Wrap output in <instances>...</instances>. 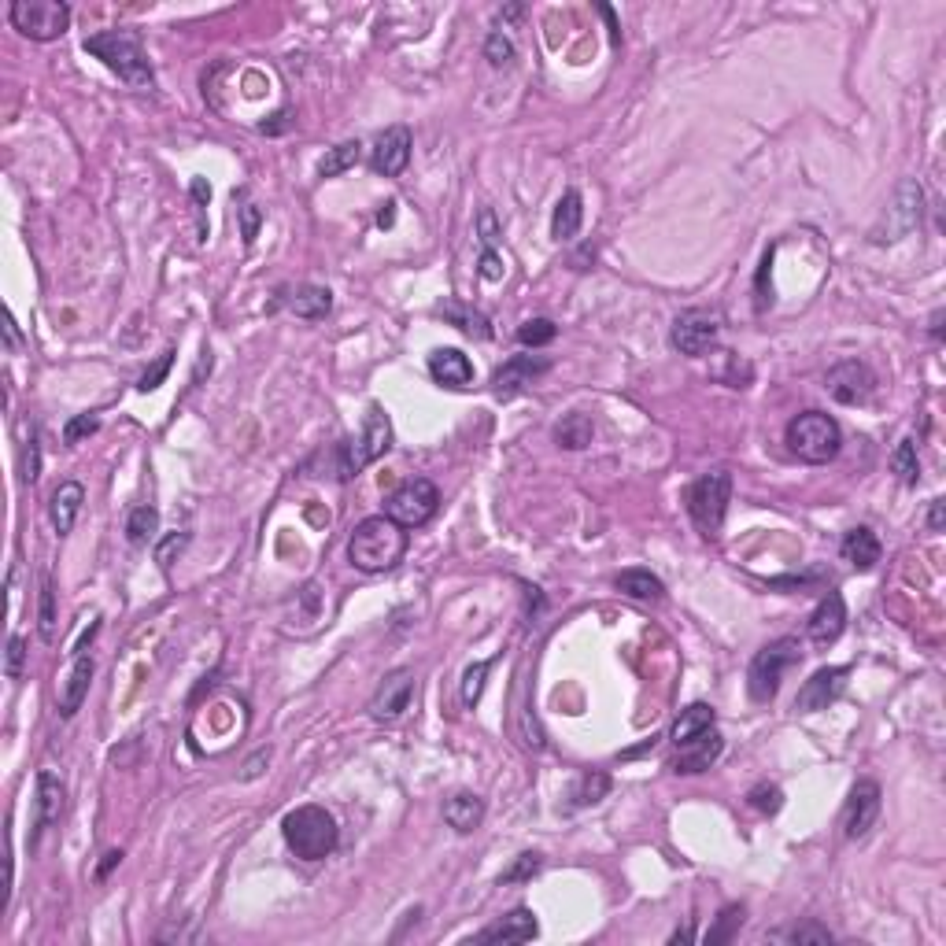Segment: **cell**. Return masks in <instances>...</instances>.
<instances>
[{
    "instance_id": "cell-59",
    "label": "cell",
    "mask_w": 946,
    "mask_h": 946,
    "mask_svg": "<svg viewBox=\"0 0 946 946\" xmlns=\"http://www.w3.org/2000/svg\"><path fill=\"white\" fill-rule=\"evenodd\" d=\"M680 939H692V924H684V928L673 932V943H680Z\"/></svg>"
},
{
    "instance_id": "cell-33",
    "label": "cell",
    "mask_w": 946,
    "mask_h": 946,
    "mask_svg": "<svg viewBox=\"0 0 946 946\" xmlns=\"http://www.w3.org/2000/svg\"><path fill=\"white\" fill-rule=\"evenodd\" d=\"M37 636L45 643H56V588L49 573H41V592H37Z\"/></svg>"
},
{
    "instance_id": "cell-13",
    "label": "cell",
    "mask_w": 946,
    "mask_h": 946,
    "mask_svg": "<svg viewBox=\"0 0 946 946\" xmlns=\"http://www.w3.org/2000/svg\"><path fill=\"white\" fill-rule=\"evenodd\" d=\"M847 677H850L847 666L817 669V673H813V677L799 688V695H795V710H799V714H821V710H828V706L843 695Z\"/></svg>"
},
{
    "instance_id": "cell-23",
    "label": "cell",
    "mask_w": 946,
    "mask_h": 946,
    "mask_svg": "<svg viewBox=\"0 0 946 946\" xmlns=\"http://www.w3.org/2000/svg\"><path fill=\"white\" fill-rule=\"evenodd\" d=\"M429 374L444 389H466L473 381V363L459 348H437V352L429 355Z\"/></svg>"
},
{
    "instance_id": "cell-12",
    "label": "cell",
    "mask_w": 946,
    "mask_h": 946,
    "mask_svg": "<svg viewBox=\"0 0 946 946\" xmlns=\"http://www.w3.org/2000/svg\"><path fill=\"white\" fill-rule=\"evenodd\" d=\"M880 784L876 780H858L854 788H850L847 795V810H843V836L850 839V843H858V839L869 836V828L876 825V817H880Z\"/></svg>"
},
{
    "instance_id": "cell-40",
    "label": "cell",
    "mask_w": 946,
    "mask_h": 946,
    "mask_svg": "<svg viewBox=\"0 0 946 946\" xmlns=\"http://www.w3.org/2000/svg\"><path fill=\"white\" fill-rule=\"evenodd\" d=\"M488 669H492V662H473L466 673H462V706H477L481 703V692H485V680H488Z\"/></svg>"
},
{
    "instance_id": "cell-27",
    "label": "cell",
    "mask_w": 946,
    "mask_h": 946,
    "mask_svg": "<svg viewBox=\"0 0 946 946\" xmlns=\"http://www.w3.org/2000/svg\"><path fill=\"white\" fill-rule=\"evenodd\" d=\"M581 222H584L581 193H577V189H566L562 200L555 204V215H551V237H555V241H573L577 230H581Z\"/></svg>"
},
{
    "instance_id": "cell-43",
    "label": "cell",
    "mask_w": 946,
    "mask_h": 946,
    "mask_svg": "<svg viewBox=\"0 0 946 946\" xmlns=\"http://www.w3.org/2000/svg\"><path fill=\"white\" fill-rule=\"evenodd\" d=\"M485 60L492 63V67H507L510 60H514V41H510L503 30H492L485 41Z\"/></svg>"
},
{
    "instance_id": "cell-10",
    "label": "cell",
    "mask_w": 946,
    "mask_h": 946,
    "mask_svg": "<svg viewBox=\"0 0 946 946\" xmlns=\"http://www.w3.org/2000/svg\"><path fill=\"white\" fill-rule=\"evenodd\" d=\"M717 337H721V315H717V311H706V307H692V311L677 315L673 318V333H669L673 348H677L680 355H692V359L710 352L717 344Z\"/></svg>"
},
{
    "instance_id": "cell-1",
    "label": "cell",
    "mask_w": 946,
    "mask_h": 946,
    "mask_svg": "<svg viewBox=\"0 0 946 946\" xmlns=\"http://www.w3.org/2000/svg\"><path fill=\"white\" fill-rule=\"evenodd\" d=\"M407 551V529L400 522H392L389 514H374L355 525L352 540H348V562L363 573H385Z\"/></svg>"
},
{
    "instance_id": "cell-16",
    "label": "cell",
    "mask_w": 946,
    "mask_h": 946,
    "mask_svg": "<svg viewBox=\"0 0 946 946\" xmlns=\"http://www.w3.org/2000/svg\"><path fill=\"white\" fill-rule=\"evenodd\" d=\"M547 370H551V359H544V355H510L492 377V392H496V400H514L525 385H533Z\"/></svg>"
},
{
    "instance_id": "cell-50",
    "label": "cell",
    "mask_w": 946,
    "mask_h": 946,
    "mask_svg": "<svg viewBox=\"0 0 946 946\" xmlns=\"http://www.w3.org/2000/svg\"><path fill=\"white\" fill-rule=\"evenodd\" d=\"M237 215H241V237H244V244H252L255 237H259V226H263V211L255 204H244V207H237Z\"/></svg>"
},
{
    "instance_id": "cell-53",
    "label": "cell",
    "mask_w": 946,
    "mask_h": 946,
    "mask_svg": "<svg viewBox=\"0 0 946 946\" xmlns=\"http://www.w3.org/2000/svg\"><path fill=\"white\" fill-rule=\"evenodd\" d=\"M270 762V747H263V751H255L248 762H244V773H241V780H255L259 773H263V765Z\"/></svg>"
},
{
    "instance_id": "cell-28",
    "label": "cell",
    "mask_w": 946,
    "mask_h": 946,
    "mask_svg": "<svg viewBox=\"0 0 946 946\" xmlns=\"http://www.w3.org/2000/svg\"><path fill=\"white\" fill-rule=\"evenodd\" d=\"M289 311L296 318H307V322H318L333 311V292L322 289V285H300V289L289 296Z\"/></svg>"
},
{
    "instance_id": "cell-42",
    "label": "cell",
    "mask_w": 946,
    "mask_h": 946,
    "mask_svg": "<svg viewBox=\"0 0 946 946\" xmlns=\"http://www.w3.org/2000/svg\"><path fill=\"white\" fill-rule=\"evenodd\" d=\"M19 473H23L26 485H34L37 473H41V448H37V433L30 429V437L23 440V451H19Z\"/></svg>"
},
{
    "instance_id": "cell-3",
    "label": "cell",
    "mask_w": 946,
    "mask_h": 946,
    "mask_svg": "<svg viewBox=\"0 0 946 946\" xmlns=\"http://www.w3.org/2000/svg\"><path fill=\"white\" fill-rule=\"evenodd\" d=\"M281 836L289 850L304 862H322L340 843V828L326 806H296L281 821Z\"/></svg>"
},
{
    "instance_id": "cell-38",
    "label": "cell",
    "mask_w": 946,
    "mask_h": 946,
    "mask_svg": "<svg viewBox=\"0 0 946 946\" xmlns=\"http://www.w3.org/2000/svg\"><path fill=\"white\" fill-rule=\"evenodd\" d=\"M743 913H747V910H743V906H725V910L717 913L714 928L706 932V943H710V946L728 943V939H732V935H736V932H740V928H743Z\"/></svg>"
},
{
    "instance_id": "cell-41",
    "label": "cell",
    "mask_w": 946,
    "mask_h": 946,
    "mask_svg": "<svg viewBox=\"0 0 946 946\" xmlns=\"http://www.w3.org/2000/svg\"><path fill=\"white\" fill-rule=\"evenodd\" d=\"M747 802H751L758 813L773 817V813H780V806H784V791H780L777 784H758V788H751Z\"/></svg>"
},
{
    "instance_id": "cell-58",
    "label": "cell",
    "mask_w": 946,
    "mask_h": 946,
    "mask_svg": "<svg viewBox=\"0 0 946 946\" xmlns=\"http://www.w3.org/2000/svg\"><path fill=\"white\" fill-rule=\"evenodd\" d=\"M392 207H396V204H385V211L377 215V226H392Z\"/></svg>"
},
{
    "instance_id": "cell-14",
    "label": "cell",
    "mask_w": 946,
    "mask_h": 946,
    "mask_svg": "<svg viewBox=\"0 0 946 946\" xmlns=\"http://www.w3.org/2000/svg\"><path fill=\"white\" fill-rule=\"evenodd\" d=\"M414 699V669H392L389 677L377 684L374 699H370V717L374 721H396L411 710Z\"/></svg>"
},
{
    "instance_id": "cell-46",
    "label": "cell",
    "mask_w": 946,
    "mask_h": 946,
    "mask_svg": "<svg viewBox=\"0 0 946 946\" xmlns=\"http://www.w3.org/2000/svg\"><path fill=\"white\" fill-rule=\"evenodd\" d=\"M185 544H189V533H170V536H163V540H159V547H156V562H159V570L170 573V566H174V558L182 555Z\"/></svg>"
},
{
    "instance_id": "cell-36",
    "label": "cell",
    "mask_w": 946,
    "mask_h": 946,
    "mask_svg": "<svg viewBox=\"0 0 946 946\" xmlns=\"http://www.w3.org/2000/svg\"><path fill=\"white\" fill-rule=\"evenodd\" d=\"M159 529V510L156 507H134L130 510V518H126V540L130 544H148L152 540V533Z\"/></svg>"
},
{
    "instance_id": "cell-57",
    "label": "cell",
    "mask_w": 946,
    "mask_h": 946,
    "mask_svg": "<svg viewBox=\"0 0 946 946\" xmlns=\"http://www.w3.org/2000/svg\"><path fill=\"white\" fill-rule=\"evenodd\" d=\"M932 337L943 340V311H935L932 315Z\"/></svg>"
},
{
    "instance_id": "cell-51",
    "label": "cell",
    "mask_w": 946,
    "mask_h": 946,
    "mask_svg": "<svg viewBox=\"0 0 946 946\" xmlns=\"http://www.w3.org/2000/svg\"><path fill=\"white\" fill-rule=\"evenodd\" d=\"M503 270L507 267H503V259L496 255V248H485L481 259H477V274L485 281H503Z\"/></svg>"
},
{
    "instance_id": "cell-15",
    "label": "cell",
    "mask_w": 946,
    "mask_h": 946,
    "mask_svg": "<svg viewBox=\"0 0 946 946\" xmlns=\"http://www.w3.org/2000/svg\"><path fill=\"white\" fill-rule=\"evenodd\" d=\"M921 185L917 182H902L895 189V200H891V207L884 211V219L891 215L895 222H887L884 230H873V241L876 244H887V241H898V237H906V233L921 222Z\"/></svg>"
},
{
    "instance_id": "cell-44",
    "label": "cell",
    "mask_w": 946,
    "mask_h": 946,
    "mask_svg": "<svg viewBox=\"0 0 946 946\" xmlns=\"http://www.w3.org/2000/svg\"><path fill=\"white\" fill-rule=\"evenodd\" d=\"M540 865H544L540 854H518V862L510 865L499 880H503V884H525V880H533V876L540 873Z\"/></svg>"
},
{
    "instance_id": "cell-20",
    "label": "cell",
    "mask_w": 946,
    "mask_h": 946,
    "mask_svg": "<svg viewBox=\"0 0 946 946\" xmlns=\"http://www.w3.org/2000/svg\"><path fill=\"white\" fill-rule=\"evenodd\" d=\"M843 629H847V603H843L839 592H828L825 599L817 603V610L810 614L806 636H810L817 647H828V643H836L839 636H843Z\"/></svg>"
},
{
    "instance_id": "cell-35",
    "label": "cell",
    "mask_w": 946,
    "mask_h": 946,
    "mask_svg": "<svg viewBox=\"0 0 946 946\" xmlns=\"http://www.w3.org/2000/svg\"><path fill=\"white\" fill-rule=\"evenodd\" d=\"M359 156H363V145H359V141H344V145L329 148L326 156H322L318 174H322V178H337V174H344L348 167H355Z\"/></svg>"
},
{
    "instance_id": "cell-25",
    "label": "cell",
    "mask_w": 946,
    "mask_h": 946,
    "mask_svg": "<svg viewBox=\"0 0 946 946\" xmlns=\"http://www.w3.org/2000/svg\"><path fill=\"white\" fill-rule=\"evenodd\" d=\"M839 551H843V558H847L854 570H873L876 562H880V555H884V547H880V540H876V533L869 525L850 529V533L843 536Z\"/></svg>"
},
{
    "instance_id": "cell-32",
    "label": "cell",
    "mask_w": 946,
    "mask_h": 946,
    "mask_svg": "<svg viewBox=\"0 0 946 946\" xmlns=\"http://www.w3.org/2000/svg\"><path fill=\"white\" fill-rule=\"evenodd\" d=\"M440 315L448 318V322H451L455 329H462L466 337H477V340H488V337H492V329H488V318L481 315L477 307H466V304H455V300H451V304L440 307Z\"/></svg>"
},
{
    "instance_id": "cell-37",
    "label": "cell",
    "mask_w": 946,
    "mask_h": 946,
    "mask_svg": "<svg viewBox=\"0 0 946 946\" xmlns=\"http://www.w3.org/2000/svg\"><path fill=\"white\" fill-rule=\"evenodd\" d=\"M610 791V777L607 773H584L581 780H577V788H573V806H595V802H603Z\"/></svg>"
},
{
    "instance_id": "cell-4",
    "label": "cell",
    "mask_w": 946,
    "mask_h": 946,
    "mask_svg": "<svg viewBox=\"0 0 946 946\" xmlns=\"http://www.w3.org/2000/svg\"><path fill=\"white\" fill-rule=\"evenodd\" d=\"M389 448H392L389 414L381 411L377 403H370L359 440H344V444L333 451V459H337V477H340V481H352L355 473H363L370 462H377Z\"/></svg>"
},
{
    "instance_id": "cell-54",
    "label": "cell",
    "mask_w": 946,
    "mask_h": 946,
    "mask_svg": "<svg viewBox=\"0 0 946 946\" xmlns=\"http://www.w3.org/2000/svg\"><path fill=\"white\" fill-rule=\"evenodd\" d=\"M943 522H946V499H932V507H928V529H932V533H943Z\"/></svg>"
},
{
    "instance_id": "cell-7",
    "label": "cell",
    "mask_w": 946,
    "mask_h": 946,
    "mask_svg": "<svg viewBox=\"0 0 946 946\" xmlns=\"http://www.w3.org/2000/svg\"><path fill=\"white\" fill-rule=\"evenodd\" d=\"M728 499H732V473L714 470L703 473L692 488H688V514L692 522L699 525V533L714 536L721 529L728 514Z\"/></svg>"
},
{
    "instance_id": "cell-34",
    "label": "cell",
    "mask_w": 946,
    "mask_h": 946,
    "mask_svg": "<svg viewBox=\"0 0 946 946\" xmlns=\"http://www.w3.org/2000/svg\"><path fill=\"white\" fill-rule=\"evenodd\" d=\"M891 470L898 473V481H902V485H917V481H921V462H917V440H913V437H902V440H898V448L891 451Z\"/></svg>"
},
{
    "instance_id": "cell-24",
    "label": "cell",
    "mask_w": 946,
    "mask_h": 946,
    "mask_svg": "<svg viewBox=\"0 0 946 946\" xmlns=\"http://www.w3.org/2000/svg\"><path fill=\"white\" fill-rule=\"evenodd\" d=\"M85 503V488L78 485V481H63L56 492H52V503H49V518H52V529L60 536H67L74 529V522H78V510H82Z\"/></svg>"
},
{
    "instance_id": "cell-45",
    "label": "cell",
    "mask_w": 946,
    "mask_h": 946,
    "mask_svg": "<svg viewBox=\"0 0 946 946\" xmlns=\"http://www.w3.org/2000/svg\"><path fill=\"white\" fill-rule=\"evenodd\" d=\"M100 429L97 414H74L71 422L63 425V444H82L85 437H93Z\"/></svg>"
},
{
    "instance_id": "cell-48",
    "label": "cell",
    "mask_w": 946,
    "mask_h": 946,
    "mask_svg": "<svg viewBox=\"0 0 946 946\" xmlns=\"http://www.w3.org/2000/svg\"><path fill=\"white\" fill-rule=\"evenodd\" d=\"M170 366H174V352H163V355L156 359V363H152V366L145 370V377L137 381V392H156L159 385H163V377L170 374Z\"/></svg>"
},
{
    "instance_id": "cell-2",
    "label": "cell",
    "mask_w": 946,
    "mask_h": 946,
    "mask_svg": "<svg viewBox=\"0 0 946 946\" xmlns=\"http://www.w3.org/2000/svg\"><path fill=\"white\" fill-rule=\"evenodd\" d=\"M85 52L97 56L111 74H119L122 82L134 89H152V82H156L141 34H134V30H100V34L85 37Z\"/></svg>"
},
{
    "instance_id": "cell-19",
    "label": "cell",
    "mask_w": 946,
    "mask_h": 946,
    "mask_svg": "<svg viewBox=\"0 0 946 946\" xmlns=\"http://www.w3.org/2000/svg\"><path fill=\"white\" fill-rule=\"evenodd\" d=\"M721 751H725V740H721V732H714V728H706L703 736H695V740L680 743L677 747V758H673V773H680V777H692V773H706L710 765L721 758Z\"/></svg>"
},
{
    "instance_id": "cell-30",
    "label": "cell",
    "mask_w": 946,
    "mask_h": 946,
    "mask_svg": "<svg viewBox=\"0 0 946 946\" xmlns=\"http://www.w3.org/2000/svg\"><path fill=\"white\" fill-rule=\"evenodd\" d=\"M614 584H618V592L632 595V599H643V603H658V599H666V584L658 581L651 570H625L614 577Z\"/></svg>"
},
{
    "instance_id": "cell-21",
    "label": "cell",
    "mask_w": 946,
    "mask_h": 946,
    "mask_svg": "<svg viewBox=\"0 0 946 946\" xmlns=\"http://www.w3.org/2000/svg\"><path fill=\"white\" fill-rule=\"evenodd\" d=\"M89 684H93V655H89V647H78L74 651V666L67 673V684H63L60 692V717H74L82 710Z\"/></svg>"
},
{
    "instance_id": "cell-39",
    "label": "cell",
    "mask_w": 946,
    "mask_h": 946,
    "mask_svg": "<svg viewBox=\"0 0 946 946\" xmlns=\"http://www.w3.org/2000/svg\"><path fill=\"white\" fill-rule=\"evenodd\" d=\"M555 337H558V326L551 318H529V322L518 326V340H522L525 348H544V344H551Z\"/></svg>"
},
{
    "instance_id": "cell-8",
    "label": "cell",
    "mask_w": 946,
    "mask_h": 946,
    "mask_svg": "<svg viewBox=\"0 0 946 946\" xmlns=\"http://www.w3.org/2000/svg\"><path fill=\"white\" fill-rule=\"evenodd\" d=\"M8 23L30 41H56L71 26V8L63 0H15Z\"/></svg>"
},
{
    "instance_id": "cell-9",
    "label": "cell",
    "mask_w": 946,
    "mask_h": 946,
    "mask_svg": "<svg viewBox=\"0 0 946 946\" xmlns=\"http://www.w3.org/2000/svg\"><path fill=\"white\" fill-rule=\"evenodd\" d=\"M440 507V492L433 481L425 477H414V481H403L389 499H385V514L392 522H400L403 529H422L425 522H433V514Z\"/></svg>"
},
{
    "instance_id": "cell-22",
    "label": "cell",
    "mask_w": 946,
    "mask_h": 946,
    "mask_svg": "<svg viewBox=\"0 0 946 946\" xmlns=\"http://www.w3.org/2000/svg\"><path fill=\"white\" fill-rule=\"evenodd\" d=\"M536 935H540V924H536L533 910L518 906V910H510L503 921L488 924L485 932L477 935V943H529Z\"/></svg>"
},
{
    "instance_id": "cell-49",
    "label": "cell",
    "mask_w": 946,
    "mask_h": 946,
    "mask_svg": "<svg viewBox=\"0 0 946 946\" xmlns=\"http://www.w3.org/2000/svg\"><path fill=\"white\" fill-rule=\"evenodd\" d=\"M23 666H26V640L23 636H12L8 640V658H4V673L12 680L23 677Z\"/></svg>"
},
{
    "instance_id": "cell-52",
    "label": "cell",
    "mask_w": 946,
    "mask_h": 946,
    "mask_svg": "<svg viewBox=\"0 0 946 946\" xmlns=\"http://www.w3.org/2000/svg\"><path fill=\"white\" fill-rule=\"evenodd\" d=\"M477 230H481V241H485V248H496L499 222H496V211H492V207H481V211H477Z\"/></svg>"
},
{
    "instance_id": "cell-47",
    "label": "cell",
    "mask_w": 946,
    "mask_h": 946,
    "mask_svg": "<svg viewBox=\"0 0 946 946\" xmlns=\"http://www.w3.org/2000/svg\"><path fill=\"white\" fill-rule=\"evenodd\" d=\"M788 939L799 946H832V932L821 928V924H795L788 932Z\"/></svg>"
},
{
    "instance_id": "cell-11",
    "label": "cell",
    "mask_w": 946,
    "mask_h": 946,
    "mask_svg": "<svg viewBox=\"0 0 946 946\" xmlns=\"http://www.w3.org/2000/svg\"><path fill=\"white\" fill-rule=\"evenodd\" d=\"M825 389L832 400L847 403V407H854V403H869L876 392V374L869 370V363H862V359H843V363H836L825 374Z\"/></svg>"
},
{
    "instance_id": "cell-56",
    "label": "cell",
    "mask_w": 946,
    "mask_h": 946,
    "mask_svg": "<svg viewBox=\"0 0 946 946\" xmlns=\"http://www.w3.org/2000/svg\"><path fill=\"white\" fill-rule=\"evenodd\" d=\"M115 865H122V850H108V854H104V862H100L97 869V880H108V873Z\"/></svg>"
},
{
    "instance_id": "cell-18",
    "label": "cell",
    "mask_w": 946,
    "mask_h": 946,
    "mask_svg": "<svg viewBox=\"0 0 946 946\" xmlns=\"http://www.w3.org/2000/svg\"><path fill=\"white\" fill-rule=\"evenodd\" d=\"M411 148H414L411 130H407V126H389L385 134L377 137L370 167H374L377 174H385V178H396V174H403V167L411 163Z\"/></svg>"
},
{
    "instance_id": "cell-29",
    "label": "cell",
    "mask_w": 946,
    "mask_h": 946,
    "mask_svg": "<svg viewBox=\"0 0 946 946\" xmlns=\"http://www.w3.org/2000/svg\"><path fill=\"white\" fill-rule=\"evenodd\" d=\"M714 721H717V714H714V706H706V703H692L688 710H680V717L673 721V743H688V740H695V736H703L706 728H714Z\"/></svg>"
},
{
    "instance_id": "cell-55",
    "label": "cell",
    "mask_w": 946,
    "mask_h": 946,
    "mask_svg": "<svg viewBox=\"0 0 946 946\" xmlns=\"http://www.w3.org/2000/svg\"><path fill=\"white\" fill-rule=\"evenodd\" d=\"M769 267H773V248L765 252L762 270H758V311H765V281H769Z\"/></svg>"
},
{
    "instance_id": "cell-5",
    "label": "cell",
    "mask_w": 946,
    "mask_h": 946,
    "mask_svg": "<svg viewBox=\"0 0 946 946\" xmlns=\"http://www.w3.org/2000/svg\"><path fill=\"white\" fill-rule=\"evenodd\" d=\"M839 444H843V433H839V422L825 411H806L799 418L788 422V448L791 455H799L802 462L810 466H821V462H832L839 455Z\"/></svg>"
},
{
    "instance_id": "cell-17",
    "label": "cell",
    "mask_w": 946,
    "mask_h": 946,
    "mask_svg": "<svg viewBox=\"0 0 946 946\" xmlns=\"http://www.w3.org/2000/svg\"><path fill=\"white\" fill-rule=\"evenodd\" d=\"M63 802H67V788L56 773H37V791H34V832H30V847H37V839L45 828H52L60 821Z\"/></svg>"
},
{
    "instance_id": "cell-6",
    "label": "cell",
    "mask_w": 946,
    "mask_h": 946,
    "mask_svg": "<svg viewBox=\"0 0 946 946\" xmlns=\"http://www.w3.org/2000/svg\"><path fill=\"white\" fill-rule=\"evenodd\" d=\"M799 662V640H773L765 643L762 651L751 658V669H747V692H751L754 703H773L780 692V680L791 666Z\"/></svg>"
},
{
    "instance_id": "cell-31",
    "label": "cell",
    "mask_w": 946,
    "mask_h": 946,
    "mask_svg": "<svg viewBox=\"0 0 946 946\" xmlns=\"http://www.w3.org/2000/svg\"><path fill=\"white\" fill-rule=\"evenodd\" d=\"M595 437V425L588 414H566L562 422L555 425V444L566 451H584Z\"/></svg>"
},
{
    "instance_id": "cell-26",
    "label": "cell",
    "mask_w": 946,
    "mask_h": 946,
    "mask_svg": "<svg viewBox=\"0 0 946 946\" xmlns=\"http://www.w3.org/2000/svg\"><path fill=\"white\" fill-rule=\"evenodd\" d=\"M444 821H448L455 832H473V828L485 821V799L473 795V791H455V795L444 802Z\"/></svg>"
}]
</instances>
